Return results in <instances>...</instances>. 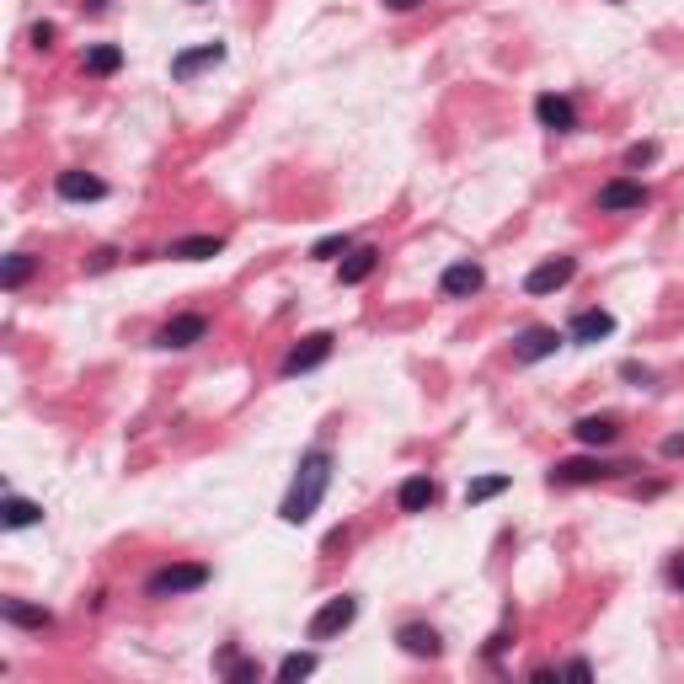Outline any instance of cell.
I'll return each mask as SVG.
<instances>
[{
    "instance_id": "obj_32",
    "label": "cell",
    "mask_w": 684,
    "mask_h": 684,
    "mask_svg": "<svg viewBox=\"0 0 684 684\" xmlns=\"http://www.w3.org/2000/svg\"><path fill=\"white\" fill-rule=\"evenodd\" d=\"M385 11H417V0H385Z\"/></svg>"
},
{
    "instance_id": "obj_2",
    "label": "cell",
    "mask_w": 684,
    "mask_h": 684,
    "mask_svg": "<svg viewBox=\"0 0 684 684\" xmlns=\"http://www.w3.org/2000/svg\"><path fill=\"white\" fill-rule=\"evenodd\" d=\"M209 583V567L204 562H171L161 572H150L145 594L150 599H171V594H198V588Z\"/></svg>"
},
{
    "instance_id": "obj_14",
    "label": "cell",
    "mask_w": 684,
    "mask_h": 684,
    "mask_svg": "<svg viewBox=\"0 0 684 684\" xmlns=\"http://www.w3.org/2000/svg\"><path fill=\"white\" fill-rule=\"evenodd\" d=\"M433 503H439V481H433L428 471H417L401 481V492H396V508L401 513H428Z\"/></svg>"
},
{
    "instance_id": "obj_19",
    "label": "cell",
    "mask_w": 684,
    "mask_h": 684,
    "mask_svg": "<svg viewBox=\"0 0 684 684\" xmlns=\"http://www.w3.org/2000/svg\"><path fill=\"white\" fill-rule=\"evenodd\" d=\"M578 444H588V449H604V444H615L620 439V423L615 417H578Z\"/></svg>"
},
{
    "instance_id": "obj_8",
    "label": "cell",
    "mask_w": 684,
    "mask_h": 684,
    "mask_svg": "<svg viewBox=\"0 0 684 684\" xmlns=\"http://www.w3.org/2000/svg\"><path fill=\"white\" fill-rule=\"evenodd\" d=\"M54 193L65 198V204H97V198H107V182L70 166V171H59V177H54Z\"/></svg>"
},
{
    "instance_id": "obj_4",
    "label": "cell",
    "mask_w": 684,
    "mask_h": 684,
    "mask_svg": "<svg viewBox=\"0 0 684 684\" xmlns=\"http://www.w3.org/2000/svg\"><path fill=\"white\" fill-rule=\"evenodd\" d=\"M631 465H610V460H556L551 465V487H588V481H610Z\"/></svg>"
},
{
    "instance_id": "obj_5",
    "label": "cell",
    "mask_w": 684,
    "mask_h": 684,
    "mask_svg": "<svg viewBox=\"0 0 684 684\" xmlns=\"http://www.w3.org/2000/svg\"><path fill=\"white\" fill-rule=\"evenodd\" d=\"M332 332H310V337H300L289 348V359H284V375H310V369H321L326 359H332Z\"/></svg>"
},
{
    "instance_id": "obj_33",
    "label": "cell",
    "mask_w": 684,
    "mask_h": 684,
    "mask_svg": "<svg viewBox=\"0 0 684 684\" xmlns=\"http://www.w3.org/2000/svg\"><path fill=\"white\" fill-rule=\"evenodd\" d=\"M86 11H107V0H86Z\"/></svg>"
},
{
    "instance_id": "obj_1",
    "label": "cell",
    "mask_w": 684,
    "mask_h": 684,
    "mask_svg": "<svg viewBox=\"0 0 684 684\" xmlns=\"http://www.w3.org/2000/svg\"><path fill=\"white\" fill-rule=\"evenodd\" d=\"M326 487H332V455H326V449H305L300 471H294L284 503H278V519H284V524H305L310 513L321 508Z\"/></svg>"
},
{
    "instance_id": "obj_30",
    "label": "cell",
    "mask_w": 684,
    "mask_h": 684,
    "mask_svg": "<svg viewBox=\"0 0 684 684\" xmlns=\"http://www.w3.org/2000/svg\"><path fill=\"white\" fill-rule=\"evenodd\" d=\"M620 375H626L631 385H647V380H652V375H647V369H642V364H626V369H620Z\"/></svg>"
},
{
    "instance_id": "obj_15",
    "label": "cell",
    "mask_w": 684,
    "mask_h": 684,
    "mask_svg": "<svg viewBox=\"0 0 684 684\" xmlns=\"http://www.w3.org/2000/svg\"><path fill=\"white\" fill-rule=\"evenodd\" d=\"M396 642H401V652H407V658H428V663L444 652L439 631H433V626H423V620H407V626L396 631Z\"/></svg>"
},
{
    "instance_id": "obj_7",
    "label": "cell",
    "mask_w": 684,
    "mask_h": 684,
    "mask_svg": "<svg viewBox=\"0 0 684 684\" xmlns=\"http://www.w3.org/2000/svg\"><path fill=\"white\" fill-rule=\"evenodd\" d=\"M572 278H578V257H551V262H540V268H530L524 294H556V289H567Z\"/></svg>"
},
{
    "instance_id": "obj_28",
    "label": "cell",
    "mask_w": 684,
    "mask_h": 684,
    "mask_svg": "<svg viewBox=\"0 0 684 684\" xmlns=\"http://www.w3.org/2000/svg\"><path fill=\"white\" fill-rule=\"evenodd\" d=\"M27 38H33V49H49V43H54V22H38Z\"/></svg>"
},
{
    "instance_id": "obj_25",
    "label": "cell",
    "mask_w": 684,
    "mask_h": 684,
    "mask_svg": "<svg viewBox=\"0 0 684 684\" xmlns=\"http://www.w3.org/2000/svg\"><path fill=\"white\" fill-rule=\"evenodd\" d=\"M310 674H316V652H289V658L278 663V679H284V684L310 679Z\"/></svg>"
},
{
    "instance_id": "obj_26",
    "label": "cell",
    "mask_w": 684,
    "mask_h": 684,
    "mask_svg": "<svg viewBox=\"0 0 684 684\" xmlns=\"http://www.w3.org/2000/svg\"><path fill=\"white\" fill-rule=\"evenodd\" d=\"M348 252H353V236H321L316 246H310L316 262H332V257H348Z\"/></svg>"
},
{
    "instance_id": "obj_22",
    "label": "cell",
    "mask_w": 684,
    "mask_h": 684,
    "mask_svg": "<svg viewBox=\"0 0 684 684\" xmlns=\"http://www.w3.org/2000/svg\"><path fill=\"white\" fill-rule=\"evenodd\" d=\"M118 70H123L118 43H91V49H86V75H118Z\"/></svg>"
},
{
    "instance_id": "obj_9",
    "label": "cell",
    "mask_w": 684,
    "mask_h": 684,
    "mask_svg": "<svg viewBox=\"0 0 684 684\" xmlns=\"http://www.w3.org/2000/svg\"><path fill=\"white\" fill-rule=\"evenodd\" d=\"M481 284H487V273H481V262H449L444 278H439V289H444V300H471V294H481Z\"/></svg>"
},
{
    "instance_id": "obj_24",
    "label": "cell",
    "mask_w": 684,
    "mask_h": 684,
    "mask_svg": "<svg viewBox=\"0 0 684 684\" xmlns=\"http://www.w3.org/2000/svg\"><path fill=\"white\" fill-rule=\"evenodd\" d=\"M508 492V476H476L471 487H465V503H492V497H503Z\"/></svg>"
},
{
    "instance_id": "obj_10",
    "label": "cell",
    "mask_w": 684,
    "mask_h": 684,
    "mask_svg": "<svg viewBox=\"0 0 684 684\" xmlns=\"http://www.w3.org/2000/svg\"><path fill=\"white\" fill-rule=\"evenodd\" d=\"M535 118H540V129H551V134L578 129V107H572V97H556V91H540L535 97Z\"/></svg>"
},
{
    "instance_id": "obj_27",
    "label": "cell",
    "mask_w": 684,
    "mask_h": 684,
    "mask_svg": "<svg viewBox=\"0 0 684 684\" xmlns=\"http://www.w3.org/2000/svg\"><path fill=\"white\" fill-rule=\"evenodd\" d=\"M658 161V145H631L626 150V166H652Z\"/></svg>"
},
{
    "instance_id": "obj_17",
    "label": "cell",
    "mask_w": 684,
    "mask_h": 684,
    "mask_svg": "<svg viewBox=\"0 0 684 684\" xmlns=\"http://www.w3.org/2000/svg\"><path fill=\"white\" fill-rule=\"evenodd\" d=\"M0 620L27 626V631H49V626H54V615L43 610V604H27V599H0Z\"/></svg>"
},
{
    "instance_id": "obj_12",
    "label": "cell",
    "mask_w": 684,
    "mask_h": 684,
    "mask_svg": "<svg viewBox=\"0 0 684 684\" xmlns=\"http://www.w3.org/2000/svg\"><path fill=\"white\" fill-rule=\"evenodd\" d=\"M599 209L604 214L647 209V188H642V182H631V177H615V182H604V188H599Z\"/></svg>"
},
{
    "instance_id": "obj_16",
    "label": "cell",
    "mask_w": 684,
    "mask_h": 684,
    "mask_svg": "<svg viewBox=\"0 0 684 684\" xmlns=\"http://www.w3.org/2000/svg\"><path fill=\"white\" fill-rule=\"evenodd\" d=\"M610 332H615V316H610V310H578V316H572V326H567V342L588 348V342H604Z\"/></svg>"
},
{
    "instance_id": "obj_31",
    "label": "cell",
    "mask_w": 684,
    "mask_h": 684,
    "mask_svg": "<svg viewBox=\"0 0 684 684\" xmlns=\"http://www.w3.org/2000/svg\"><path fill=\"white\" fill-rule=\"evenodd\" d=\"M663 455H668V460H679V455H684V433H674V439H663Z\"/></svg>"
},
{
    "instance_id": "obj_3",
    "label": "cell",
    "mask_w": 684,
    "mask_h": 684,
    "mask_svg": "<svg viewBox=\"0 0 684 684\" xmlns=\"http://www.w3.org/2000/svg\"><path fill=\"white\" fill-rule=\"evenodd\" d=\"M353 620H359V599H353V594H337V599H326L321 610L310 615L305 636H310V642H332V636H342Z\"/></svg>"
},
{
    "instance_id": "obj_29",
    "label": "cell",
    "mask_w": 684,
    "mask_h": 684,
    "mask_svg": "<svg viewBox=\"0 0 684 684\" xmlns=\"http://www.w3.org/2000/svg\"><path fill=\"white\" fill-rule=\"evenodd\" d=\"M668 583H674L679 594H684V556H674V562H668Z\"/></svg>"
},
{
    "instance_id": "obj_6",
    "label": "cell",
    "mask_w": 684,
    "mask_h": 684,
    "mask_svg": "<svg viewBox=\"0 0 684 684\" xmlns=\"http://www.w3.org/2000/svg\"><path fill=\"white\" fill-rule=\"evenodd\" d=\"M204 337H209V316H171L161 332H155V348L182 353V348H193V342H204Z\"/></svg>"
},
{
    "instance_id": "obj_20",
    "label": "cell",
    "mask_w": 684,
    "mask_h": 684,
    "mask_svg": "<svg viewBox=\"0 0 684 684\" xmlns=\"http://www.w3.org/2000/svg\"><path fill=\"white\" fill-rule=\"evenodd\" d=\"M0 519H6V530H27V524L43 519V503H33V497H17L11 492L6 503H0Z\"/></svg>"
},
{
    "instance_id": "obj_21",
    "label": "cell",
    "mask_w": 684,
    "mask_h": 684,
    "mask_svg": "<svg viewBox=\"0 0 684 684\" xmlns=\"http://www.w3.org/2000/svg\"><path fill=\"white\" fill-rule=\"evenodd\" d=\"M375 268H380V252H375V246H353V252H348V262H342V273H337V278H342V284L353 289V284H364V278L375 273Z\"/></svg>"
},
{
    "instance_id": "obj_23",
    "label": "cell",
    "mask_w": 684,
    "mask_h": 684,
    "mask_svg": "<svg viewBox=\"0 0 684 684\" xmlns=\"http://www.w3.org/2000/svg\"><path fill=\"white\" fill-rule=\"evenodd\" d=\"M33 273H38V257H27V252L6 257V268H0V289H22Z\"/></svg>"
},
{
    "instance_id": "obj_13",
    "label": "cell",
    "mask_w": 684,
    "mask_h": 684,
    "mask_svg": "<svg viewBox=\"0 0 684 684\" xmlns=\"http://www.w3.org/2000/svg\"><path fill=\"white\" fill-rule=\"evenodd\" d=\"M225 59V43L214 38V43H198V49H182L177 59H171V81H193L198 70H209V65H220Z\"/></svg>"
},
{
    "instance_id": "obj_11",
    "label": "cell",
    "mask_w": 684,
    "mask_h": 684,
    "mask_svg": "<svg viewBox=\"0 0 684 684\" xmlns=\"http://www.w3.org/2000/svg\"><path fill=\"white\" fill-rule=\"evenodd\" d=\"M562 342H567V337L556 332V326H530V332L513 342V359H519V364H540V359H551Z\"/></svg>"
},
{
    "instance_id": "obj_18",
    "label": "cell",
    "mask_w": 684,
    "mask_h": 684,
    "mask_svg": "<svg viewBox=\"0 0 684 684\" xmlns=\"http://www.w3.org/2000/svg\"><path fill=\"white\" fill-rule=\"evenodd\" d=\"M220 252H225L220 236H182V241L166 246V257H177V262H204V257H220Z\"/></svg>"
}]
</instances>
